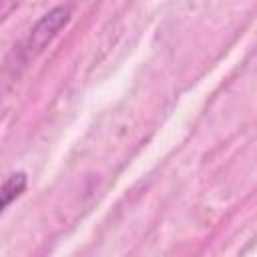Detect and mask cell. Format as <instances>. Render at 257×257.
<instances>
[{
	"label": "cell",
	"mask_w": 257,
	"mask_h": 257,
	"mask_svg": "<svg viewBox=\"0 0 257 257\" xmlns=\"http://www.w3.org/2000/svg\"><path fill=\"white\" fill-rule=\"evenodd\" d=\"M16 8H18L16 2H0V22H2L12 10H16Z\"/></svg>",
	"instance_id": "cell-3"
},
{
	"label": "cell",
	"mask_w": 257,
	"mask_h": 257,
	"mask_svg": "<svg viewBox=\"0 0 257 257\" xmlns=\"http://www.w3.org/2000/svg\"><path fill=\"white\" fill-rule=\"evenodd\" d=\"M26 189V175L24 173H14L10 175L4 185L0 187V215L4 213V209L14 201L18 199Z\"/></svg>",
	"instance_id": "cell-2"
},
{
	"label": "cell",
	"mask_w": 257,
	"mask_h": 257,
	"mask_svg": "<svg viewBox=\"0 0 257 257\" xmlns=\"http://www.w3.org/2000/svg\"><path fill=\"white\" fill-rule=\"evenodd\" d=\"M72 10H74L72 4H60V6H54L52 10H48L30 30V34L24 42L26 54L34 56V54L42 52L54 40V36L68 24V20L72 16Z\"/></svg>",
	"instance_id": "cell-1"
}]
</instances>
